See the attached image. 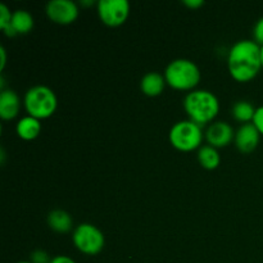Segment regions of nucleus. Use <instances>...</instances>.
I'll list each match as a JSON object with an SVG mask.
<instances>
[{
	"label": "nucleus",
	"instance_id": "1",
	"mask_svg": "<svg viewBox=\"0 0 263 263\" xmlns=\"http://www.w3.org/2000/svg\"><path fill=\"white\" fill-rule=\"evenodd\" d=\"M228 67L235 81H252L262 69L261 45L254 40H240L234 44L229 51Z\"/></svg>",
	"mask_w": 263,
	"mask_h": 263
},
{
	"label": "nucleus",
	"instance_id": "2",
	"mask_svg": "<svg viewBox=\"0 0 263 263\" xmlns=\"http://www.w3.org/2000/svg\"><path fill=\"white\" fill-rule=\"evenodd\" d=\"M184 108L190 121L203 126L217 117L220 102L217 97L208 90H193L185 97Z\"/></svg>",
	"mask_w": 263,
	"mask_h": 263
},
{
	"label": "nucleus",
	"instance_id": "3",
	"mask_svg": "<svg viewBox=\"0 0 263 263\" xmlns=\"http://www.w3.org/2000/svg\"><path fill=\"white\" fill-rule=\"evenodd\" d=\"M164 79L168 86L180 91H193L200 81V71L189 59H175L167 66Z\"/></svg>",
	"mask_w": 263,
	"mask_h": 263
},
{
	"label": "nucleus",
	"instance_id": "4",
	"mask_svg": "<svg viewBox=\"0 0 263 263\" xmlns=\"http://www.w3.org/2000/svg\"><path fill=\"white\" fill-rule=\"evenodd\" d=\"M23 104L28 116L37 120H45L54 115L58 100L53 90L48 86L37 85L27 90L23 98Z\"/></svg>",
	"mask_w": 263,
	"mask_h": 263
},
{
	"label": "nucleus",
	"instance_id": "5",
	"mask_svg": "<svg viewBox=\"0 0 263 263\" xmlns=\"http://www.w3.org/2000/svg\"><path fill=\"white\" fill-rule=\"evenodd\" d=\"M170 143L180 152H193L200 148L203 141L202 126L193 121H180L170 130Z\"/></svg>",
	"mask_w": 263,
	"mask_h": 263
},
{
	"label": "nucleus",
	"instance_id": "6",
	"mask_svg": "<svg viewBox=\"0 0 263 263\" xmlns=\"http://www.w3.org/2000/svg\"><path fill=\"white\" fill-rule=\"evenodd\" d=\"M72 241L77 251L86 256L99 254L105 244V239L102 231L91 223H81L77 226L72 234Z\"/></svg>",
	"mask_w": 263,
	"mask_h": 263
},
{
	"label": "nucleus",
	"instance_id": "7",
	"mask_svg": "<svg viewBox=\"0 0 263 263\" xmlns=\"http://www.w3.org/2000/svg\"><path fill=\"white\" fill-rule=\"evenodd\" d=\"M97 7L100 21L109 27L123 25L130 14L127 0H99Z\"/></svg>",
	"mask_w": 263,
	"mask_h": 263
},
{
	"label": "nucleus",
	"instance_id": "8",
	"mask_svg": "<svg viewBox=\"0 0 263 263\" xmlns=\"http://www.w3.org/2000/svg\"><path fill=\"white\" fill-rule=\"evenodd\" d=\"M45 12L49 20L58 25H71L79 17V8L71 0H51Z\"/></svg>",
	"mask_w": 263,
	"mask_h": 263
},
{
	"label": "nucleus",
	"instance_id": "9",
	"mask_svg": "<svg viewBox=\"0 0 263 263\" xmlns=\"http://www.w3.org/2000/svg\"><path fill=\"white\" fill-rule=\"evenodd\" d=\"M205 139H207L208 145L216 149L223 148V146H228L229 144H231V141L235 139V133L229 123L218 121V122H213L207 128Z\"/></svg>",
	"mask_w": 263,
	"mask_h": 263
},
{
	"label": "nucleus",
	"instance_id": "10",
	"mask_svg": "<svg viewBox=\"0 0 263 263\" xmlns=\"http://www.w3.org/2000/svg\"><path fill=\"white\" fill-rule=\"evenodd\" d=\"M259 138L261 134L257 130L253 123H244L239 127V130L235 134V145L239 149V152L244 154H249L256 151V148L259 144Z\"/></svg>",
	"mask_w": 263,
	"mask_h": 263
},
{
	"label": "nucleus",
	"instance_id": "11",
	"mask_svg": "<svg viewBox=\"0 0 263 263\" xmlns=\"http://www.w3.org/2000/svg\"><path fill=\"white\" fill-rule=\"evenodd\" d=\"M21 100L14 90L3 89L0 92V117L4 121L15 118L20 113Z\"/></svg>",
	"mask_w": 263,
	"mask_h": 263
},
{
	"label": "nucleus",
	"instance_id": "12",
	"mask_svg": "<svg viewBox=\"0 0 263 263\" xmlns=\"http://www.w3.org/2000/svg\"><path fill=\"white\" fill-rule=\"evenodd\" d=\"M166 84L167 82L163 74L158 73V72H149L141 79L140 89L144 95L154 98L163 92Z\"/></svg>",
	"mask_w": 263,
	"mask_h": 263
},
{
	"label": "nucleus",
	"instance_id": "13",
	"mask_svg": "<svg viewBox=\"0 0 263 263\" xmlns=\"http://www.w3.org/2000/svg\"><path fill=\"white\" fill-rule=\"evenodd\" d=\"M15 131H17V135L23 140H33L41 133L40 120L31 117V116H26V117L21 118L18 121L17 126H15Z\"/></svg>",
	"mask_w": 263,
	"mask_h": 263
},
{
	"label": "nucleus",
	"instance_id": "14",
	"mask_svg": "<svg viewBox=\"0 0 263 263\" xmlns=\"http://www.w3.org/2000/svg\"><path fill=\"white\" fill-rule=\"evenodd\" d=\"M48 225L55 233L66 234L73 228V220L66 211L54 210L48 215Z\"/></svg>",
	"mask_w": 263,
	"mask_h": 263
},
{
	"label": "nucleus",
	"instance_id": "15",
	"mask_svg": "<svg viewBox=\"0 0 263 263\" xmlns=\"http://www.w3.org/2000/svg\"><path fill=\"white\" fill-rule=\"evenodd\" d=\"M10 26L13 27L14 32L21 33V35H25L28 33L33 27V17L31 15L30 12L25 9H17L15 12H13L12 15V22Z\"/></svg>",
	"mask_w": 263,
	"mask_h": 263
},
{
	"label": "nucleus",
	"instance_id": "16",
	"mask_svg": "<svg viewBox=\"0 0 263 263\" xmlns=\"http://www.w3.org/2000/svg\"><path fill=\"white\" fill-rule=\"evenodd\" d=\"M198 161L203 168L211 171V170H215L220 166L221 158L217 149L207 144V145L200 146L199 151H198Z\"/></svg>",
	"mask_w": 263,
	"mask_h": 263
},
{
	"label": "nucleus",
	"instance_id": "17",
	"mask_svg": "<svg viewBox=\"0 0 263 263\" xmlns=\"http://www.w3.org/2000/svg\"><path fill=\"white\" fill-rule=\"evenodd\" d=\"M254 115H256V108L253 107L251 102L247 100H240V102L235 103L233 107V117L236 121L243 123H251L253 122Z\"/></svg>",
	"mask_w": 263,
	"mask_h": 263
},
{
	"label": "nucleus",
	"instance_id": "18",
	"mask_svg": "<svg viewBox=\"0 0 263 263\" xmlns=\"http://www.w3.org/2000/svg\"><path fill=\"white\" fill-rule=\"evenodd\" d=\"M12 15L13 13H10V10L8 9L7 5L0 4V28H2L3 31L10 26V22H12Z\"/></svg>",
	"mask_w": 263,
	"mask_h": 263
},
{
	"label": "nucleus",
	"instance_id": "19",
	"mask_svg": "<svg viewBox=\"0 0 263 263\" xmlns=\"http://www.w3.org/2000/svg\"><path fill=\"white\" fill-rule=\"evenodd\" d=\"M51 259L53 258H50V256H49L45 251H43V249L33 251L30 257L31 263H50Z\"/></svg>",
	"mask_w": 263,
	"mask_h": 263
},
{
	"label": "nucleus",
	"instance_id": "20",
	"mask_svg": "<svg viewBox=\"0 0 263 263\" xmlns=\"http://www.w3.org/2000/svg\"><path fill=\"white\" fill-rule=\"evenodd\" d=\"M253 37L254 41H256L258 45H263V17L259 18V20L257 21L256 26H254Z\"/></svg>",
	"mask_w": 263,
	"mask_h": 263
},
{
	"label": "nucleus",
	"instance_id": "21",
	"mask_svg": "<svg viewBox=\"0 0 263 263\" xmlns=\"http://www.w3.org/2000/svg\"><path fill=\"white\" fill-rule=\"evenodd\" d=\"M252 123L256 126L257 130H258L259 134L263 136V105H261V107H258L256 109V115H254L253 122Z\"/></svg>",
	"mask_w": 263,
	"mask_h": 263
},
{
	"label": "nucleus",
	"instance_id": "22",
	"mask_svg": "<svg viewBox=\"0 0 263 263\" xmlns=\"http://www.w3.org/2000/svg\"><path fill=\"white\" fill-rule=\"evenodd\" d=\"M182 4L186 5L187 8H192V9H198V8H200L204 4V2L203 0H184Z\"/></svg>",
	"mask_w": 263,
	"mask_h": 263
},
{
	"label": "nucleus",
	"instance_id": "23",
	"mask_svg": "<svg viewBox=\"0 0 263 263\" xmlns=\"http://www.w3.org/2000/svg\"><path fill=\"white\" fill-rule=\"evenodd\" d=\"M50 263H76L68 256H55Z\"/></svg>",
	"mask_w": 263,
	"mask_h": 263
},
{
	"label": "nucleus",
	"instance_id": "24",
	"mask_svg": "<svg viewBox=\"0 0 263 263\" xmlns=\"http://www.w3.org/2000/svg\"><path fill=\"white\" fill-rule=\"evenodd\" d=\"M0 57H2V62H0V69H4V67H5V63H7V54H5V49L3 48H0Z\"/></svg>",
	"mask_w": 263,
	"mask_h": 263
},
{
	"label": "nucleus",
	"instance_id": "25",
	"mask_svg": "<svg viewBox=\"0 0 263 263\" xmlns=\"http://www.w3.org/2000/svg\"><path fill=\"white\" fill-rule=\"evenodd\" d=\"M261 58H262V68H263V45L261 46Z\"/></svg>",
	"mask_w": 263,
	"mask_h": 263
},
{
	"label": "nucleus",
	"instance_id": "26",
	"mask_svg": "<svg viewBox=\"0 0 263 263\" xmlns=\"http://www.w3.org/2000/svg\"><path fill=\"white\" fill-rule=\"evenodd\" d=\"M82 4H84V5H90V4H92V2H82Z\"/></svg>",
	"mask_w": 263,
	"mask_h": 263
},
{
	"label": "nucleus",
	"instance_id": "27",
	"mask_svg": "<svg viewBox=\"0 0 263 263\" xmlns=\"http://www.w3.org/2000/svg\"><path fill=\"white\" fill-rule=\"evenodd\" d=\"M18 263H31V262H27V261H22V262H18Z\"/></svg>",
	"mask_w": 263,
	"mask_h": 263
}]
</instances>
